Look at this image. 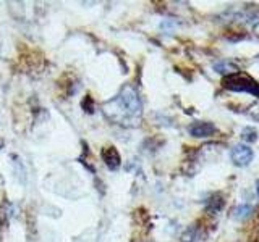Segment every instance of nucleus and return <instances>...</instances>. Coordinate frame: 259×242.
Listing matches in <instances>:
<instances>
[{"label": "nucleus", "instance_id": "nucleus-1", "mask_svg": "<svg viewBox=\"0 0 259 242\" xmlns=\"http://www.w3.org/2000/svg\"><path fill=\"white\" fill-rule=\"evenodd\" d=\"M113 105H117L118 111L123 119H130V118H138L141 115V100L140 95H138V91L133 86H125L121 89L120 95L117 97V100L113 102Z\"/></svg>", "mask_w": 259, "mask_h": 242}, {"label": "nucleus", "instance_id": "nucleus-2", "mask_svg": "<svg viewBox=\"0 0 259 242\" xmlns=\"http://www.w3.org/2000/svg\"><path fill=\"white\" fill-rule=\"evenodd\" d=\"M253 157H254L253 150H251L245 144L235 145L230 152V158H232L235 166H248L251 161H253Z\"/></svg>", "mask_w": 259, "mask_h": 242}, {"label": "nucleus", "instance_id": "nucleus-3", "mask_svg": "<svg viewBox=\"0 0 259 242\" xmlns=\"http://www.w3.org/2000/svg\"><path fill=\"white\" fill-rule=\"evenodd\" d=\"M101 155H102L104 163L107 165L109 169H118L120 168L121 158H120V153L115 147H104Z\"/></svg>", "mask_w": 259, "mask_h": 242}, {"label": "nucleus", "instance_id": "nucleus-4", "mask_svg": "<svg viewBox=\"0 0 259 242\" xmlns=\"http://www.w3.org/2000/svg\"><path fill=\"white\" fill-rule=\"evenodd\" d=\"M190 133L194 137H207L215 133V126L210 123H194L190 126Z\"/></svg>", "mask_w": 259, "mask_h": 242}, {"label": "nucleus", "instance_id": "nucleus-5", "mask_svg": "<svg viewBox=\"0 0 259 242\" xmlns=\"http://www.w3.org/2000/svg\"><path fill=\"white\" fill-rule=\"evenodd\" d=\"M83 108L88 110V113H93V111H94V103H93V99H91L89 95L83 100Z\"/></svg>", "mask_w": 259, "mask_h": 242}, {"label": "nucleus", "instance_id": "nucleus-6", "mask_svg": "<svg viewBox=\"0 0 259 242\" xmlns=\"http://www.w3.org/2000/svg\"><path fill=\"white\" fill-rule=\"evenodd\" d=\"M0 149H4V141L0 139Z\"/></svg>", "mask_w": 259, "mask_h": 242}, {"label": "nucleus", "instance_id": "nucleus-7", "mask_svg": "<svg viewBox=\"0 0 259 242\" xmlns=\"http://www.w3.org/2000/svg\"><path fill=\"white\" fill-rule=\"evenodd\" d=\"M256 191H257V196H259V181H257V189Z\"/></svg>", "mask_w": 259, "mask_h": 242}]
</instances>
